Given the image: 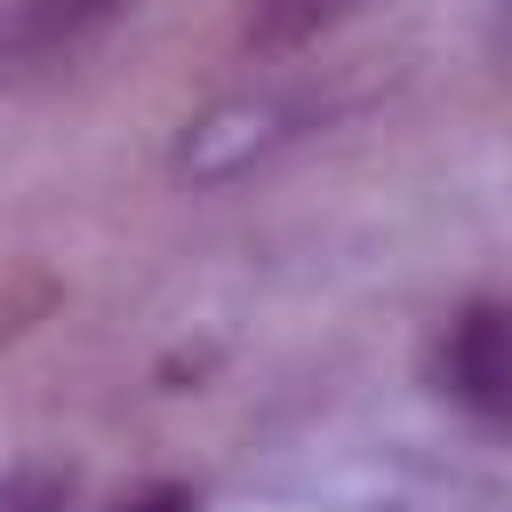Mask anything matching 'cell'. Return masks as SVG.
I'll return each instance as SVG.
<instances>
[{
	"mask_svg": "<svg viewBox=\"0 0 512 512\" xmlns=\"http://www.w3.org/2000/svg\"><path fill=\"white\" fill-rule=\"evenodd\" d=\"M328 120V104L312 96V88H232V96H216L208 112H192L184 120V136H176V176L184 184H240V176H256L264 160H280L304 128H320Z\"/></svg>",
	"mask_w": 512,
	"mask_h": 512,
	"instance_id": "1",
	"label": "cell"
},
{
	"mask_svg": "<svg viewBox=\"0 0 512 512\" xmlns=\"http://www.w3.org/2000/svg\"><path fill=\"white\" fill-rule=\"evenodd\" d=\"M128 0H0V88L48 80L72 56H88Z\"/></svg>",
	"mask_w": 512,
	"mask_h": 512,
	"instance_id": "2",
	"label": "cell"
},
{
	"mask_svg": "<svg viewBox=\"0 0 512 512\" xmlns=\"http://www.w3.org/2000/svg\"><path fill=\"white\" fill-rule=\"evenodd\" d=\"M440 392L472 416H512V304H464L440 328Z\"/></svg>",
	"mask_w": 512,
	"mask_h": 512,
	"instance_id": "3",
	"label": "cell"
},
{
	"mask_svg": "<svg viewBox=\"0 0 512 512\" xmlns=\"http://www.w3.org/2000/svg\"><path fill=\"white\" fill-rule=\"evenodd\" d=\"M352 8H368V0H248L240 40H248L256 56H288V48L320 40V32H336Z\"/></svg>",
	"mask_w": 512,
	"mask_h": 512,
	"instance_id": "4",
	"label": "cell"
},
{
	"mask_svg": "<svg viewBox=\"0 0 512 512\" xmlns=\"http://www.w3.org/2000/svg\"><path fill=\"white\" fill-rule=\"evenodd\" d=\"M64 496H72V472L32 464V472H16V480L0 488V512H64Z\"/></svg>",
	"mask_w": 512,
	"mask_h": 512,
	"instance_id": "5",
	"label": "cell"
},
{
	"mask_svg": "<svg viewBox=\"0 0 512 512\" xmlns=\"http://www.w3.org/2000/svg\"><path fill=\"white\" fill-rule=\"evenodd\" d=\"M112 512H200V496H192L184 480H160V488H144V496H128V504H112Z\"/></svg>",
	"mask_w": 512,
	"mask_h": 512,
	"instance_id": "6",
	"label": "cell"
},
{
	"mask_svg": "<svg viewBox=\"0 0 512 512\" xmlns=\"http://www.w3.org/2000/svg\"><path fill=\"white\" fill-rule=\"evenodd\" d=\"M496 48L512 56V0H504V16H496Z\"/></svg>",
	"mask_w": 512,
	"mask_h": 512,
	"instance_id": "7",
	"label": "cell"
}]
</instances>
